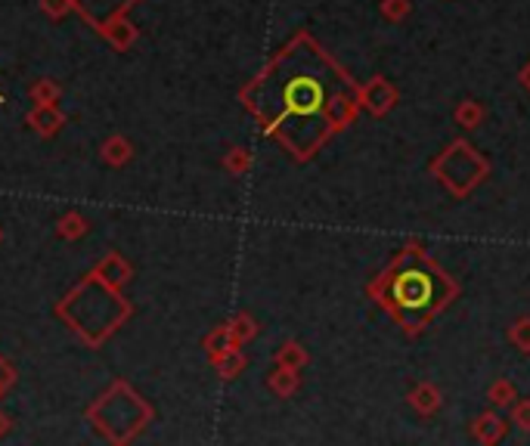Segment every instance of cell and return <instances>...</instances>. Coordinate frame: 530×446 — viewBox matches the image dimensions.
I'll list each match as a JSON object with an SVG mask.
<instances>
[{
    "label": "cell",
    "instance_id": "cell-2",
    "mask_svg": "<svg viewBox=\"0 0 530 446\" xmlns=\"http://www.w3.org/2000/svg\"><path fill=\"white\" fill-rule=\"evenodd\" d=\"M381 304L398 316V322L406 332H419L438 310H444L449 297L456 295V286L447 279V273L419 248H406L391 263L379 282Z\"/></svg>",
    "mask_w": 530,
    "mask_h": 446
},
{
    "label": "cell",
    "instance_id": "cell-1",
    "mask_svg": "<svg viewBox=\"0 0 530 446\" xmlns=\"http://www.w3.org/2000/svg\"><path fill=\"white\" fill-rule=\"evenodd\" d=\"M357 90L347 74L326 59L311 40H298L264 74L258 112L298 155H307L329 131L354 112Z\"/></svg>",
    "mask_w": 530,
    "mask_h": 446
}]
</instances>
